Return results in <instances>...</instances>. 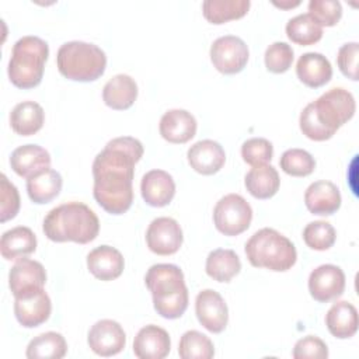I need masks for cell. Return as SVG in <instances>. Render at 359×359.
<instances>
[{
	"label": "cell",
	"instance_id": "cell-23",
	"mask_svg": "<svg viewBox=\"0 0 359 359\" xmlns=\"http://www.w3.org/2000/svg\"><path fill=\"white\" fill-rule=\"evenodd\" d=\"M296 74L307 87L318 88L331 80L332 67L324 55L318 52H307L299 57Z\"/></svg>",
	"mask_w": 359,
	"mask_h": 359
},
{
	"label": "cell",
	"instance_id": "cell-22",
	"mask_svg": "<svg viewBox=\"0 0 359 359\" xmlns=\"http://www.w3.org/2000/svg\"><path fill=\"white\" fill-rule=\"evenodd\" d=\"M87 268L100 280H114L121 276L125 268L122 254L111 245H100L87 255Z\"/></svg>",
	"mask_w": 359,
	"mask_h": 359
},
{
	"label": "cell",
	"instance_id": "cell-2",
	"mask_svg": "<svg viewBox=\"0 0 359 359\" xmlns=\"http://www.w3.org/2000/svg\"><path fill=\"white\" fill-rule=\"evenodd\" d=\"M355 111L356 102L348 90L331 88L304 107L299 119L300 130L311 140H328L355 115Z\"/></svg>",
	"mask_w": 359,
	"mask_h": 359
},
{
	"label": "cell",
	"instance_id": "cell-7",
	"mask_svg": "<svg viewBox=\"0 0 359 359\" xmlns=\"http://www.w3.org/2000/svg\"><path fill=\"white\" fill-rule=\"evenodd\" d=\"M59 73L73 81L88 83L100 79L107 67L105 52L88 42H65L56 55Z\"/></svg>",
	"mask_w": 359,
	"mask_h": 359
},
{
	"label": "cell",
	"instance_id": "cell-24",
	"mask_svg": "<svg viewBox=\"0 0 359 359\" xmlns=\"http://www.w3.org/2000/svg\"><path fill=\"white\" fill-rule=\"evenodd\" d=\"M137 98V84L128 74H116L102 88V100L107 107L123 111L130 108Z\"/></svg>",
	"mask_w": 359,
	"mask_h": 359
},
{
	"label": "cell",
	"instance_id": "cell-41",
	"mask_svg": "<svg viewBox=\"0 0 359 359\" xmlns=\"http://www.w3.org/2000/svg\"><path fill=\"white\" fill-rule=\"evenodd\" d=\"M294 359H325L328 348L323 339L316 335H307L299 339L293 348Z\"/></svg>",
	"mask_w": 359,
	"mask_h": 359
},
{
	"label": "cell",
	"instance_id": "cell-33",
	"mask_svg": "<svg viewBox=\"0 0 359 359\" xmlns=\"http://www.w3.org/2000/svg\"><path fill=\"white\" fill-rule=\"evenodd\" d=\"M286 35L292 42L297 45H314L323 38V27L317 24L309 13L299 14L287 21Z\"/></svg>",
	"mask_w": 359,
	"mask_h": 359
},
{
	"label": "cell",
	"instance_id": "cell-1",
	"mask_svg": "<svg viewBox=\"0 0 359 359\" xmlns=\"http://www.w3.org/2000/svg\"><path fill=\"white\" fill-rule=\"evenodd\" d=\"M143 144L132 136L109 140L93 161V195L111 215L125 213L133 202L135 164L143 156Z\"/></svg>",
	"mask_w": 359,
	"mask_h": 359
},
{
	"label": "cell",
	"instance_id": "cell-17",
	"mask_svg": "<svg viewBox=\"0 0 359 359\" xmlns=\"http://www.w3.org/2000/svg\"><path fill=\"white\" fill-rule=\"evenodd\" d=\"M187 157L191 168L202 175L216 174L226 163L224 149L210 139L194 143L188 149Z\"/></svg>",
	"mask_w": 359,
	"mask_h": 359
},
{
	"label": "cell",
	"instance_id": "cell-4",
	"mask_svg": "<svg viewBox=\"0 0 359 359\" xmlns=\"http://www.w3.org/2000/svg\"><path fill=\"white\" fill-rule=\"evenodd\" d=\"M144 283L153 296L157 314L164 318H180L188 307V287L184 273L174 264L151 265L144 276Z\"/></svg>",
	"mask_w": 359,
	"mask_h": 359
},
{
	"label": "cell",
	"instance_id": "cell-16",
	"mask_svg": "<svg viewBox=\"0 0 359 359\" xmlns=\"http://www.w3.org/2000/svg\"><path fill=\"white\" fill-rule=\"evenodd\" d=\"M170 349L168 332L154 324L140 328L133 339V353L139 359H163L170 353Z\"/></svg>",
	"mask_w": 359,
	"mask_h": 359
},
{
	"label": "cell",
	"instance_id": "cell-3",
	"mask_svg": "<svg viewBox=\"0 0 359 359\" xmlns=\"http://www.w3.org/2000/svg\"><path fill=\"white\" fill-rule=\"evenodd\" d=\"M42 229L50 241L87 244L98 236L100 220L86 203L67 202L49 210Z\"/></svg>",
	"mask_w": 359,
	"mask_h": 359
},
{
	"label": "cell",
	"instance_id": "cell-12",
	"mask_svg": "<svg viewBox=\"0 0 359 359\" xmlns=\"http://www.w3.org/2000/svg\"><path fill=\"white\" fill-rule=\"evenodd\" d=\"M345 290V273L332 264H324L311 271L309 276V292L320 303H328L339 297Z\"/></svg>",
	"mask_w": 359,
	"mask_h": 359
},
{
	"label": "cell",
	"instance_id": "cell-8",
	"mask_svg": "<svg viewBox=\"0 0 359 359\" xmlns=\"http://www.w3.org/2000/svg\"><path fill=\"white\" fill-rule=\"evenodd\" d=\"M252 220L250 203L238 194H229L220 198L213 209L216 229L229 237L244 233Z\"/></svg>",
	"mask_w": 359,
	"mask_h": 359
},
{
	"label": "cell",
	"instance_id": "cell-30",
	"mask_svg": "<svg viewBox=\"0 0 359 359\" xmlns=\"http://www.w3.org/2000/svg\"><path fill=\"white\" fill-rule=\"evenodd\" d=\"M62 175L52 168L27 180V192L34 203L43 205L53 201L62 191Z\"/></svg>",
	"mask_w": 359,
	"mask_h": 359
},
{
	"label": "cell",
	"instance_id": "cell-21",
	"mask_svg": "<svg viewBox=\"0 0 359 359\" xmlns=\"http://www.w3.org/2000/svg\"><path fill=\"white\" fill-rule=\"evenodd\" d=\"M304 203L310 213L330 216L341 206V192L331 181H316L307 187L304 192Z\"/></svg>",
	"mask_w": 359,
	"mask_h": 359
},
{
	"label": "cell",
	"instance_id": "cell-13",
	"mask_svg": "<svg viewBox=\"0 0 359 359\" xmlns=\"http://www.w3.org/2000/svg\"><path fill=\"white\" fill-rule=\"evenodd\" d=\"M87 342L94 353L108 358L123 351L126 335L119 323L105 318L97 321L90 328Z\"/></svg>",
	"mask_w": 359,
	"mask_h": 359
},
{
	"label": "cell",
	"instance_id": "cell-6",
	"mask_svg": "<svg viewBox=\"0 0 359 359\" xmlns=\"http://www.w3.org/2000/svg\"><path fill=\"white\" fill-rule=\"evenodd\" d=\"M49 56L48 43L39 36L25 35L20 38L11 50L8 60V79L22 90L36 87L43 77L45 63Z\"/></svg>",
	"mask_w": 359,
	"mask_h": 359
},
{
	"label": "cell",
	"instance_id": "cell-10",
	"mask_svg": "<svg viewBox=\"0 0 359 359\" xmlns=\"http://www.w3.org/2000/svg\"><path fill=\"white\" fill-rule=\"evenodd\" d=\"M45 282L46 272L43 265L25 257L20 258L8 272V286L14 299L25 297L43 289Z\"/></svg>",
	"mask_w": 359,
	"mask_h": 359
},
{
	"label": "cell",
	"instance_id": "cell-35",
	"mask_svg": "<svg viewBox=\"0 0 359 359\" xmlns=\"http://www.w3.org/2000/svg\"><path fill=\"white\" fill-rule=\"evenodd\" d=\"M279 165L292 177H307L314 171L316 160L303 149H289L280 156Z\"/></svg>",
	"mask_w": 359,
	"mask_h": 359
},
{
	"label": "cell",
	"instance_id": "cell-19",
	"mask_svg": "<svg viewBox=\"0 0 359 359\" xmlns=\"http://www.w3.org/2000/svg\"><path fill=\"white\" fill-rule=\"evenodd\" d=\"M196 119L185 109H170L167 111L158 125L160 135L164 140L175 144L189 142L196 133Z\"/></svg>",
	"mask_w": 359,
	"mask_h": 359
},
{
	"label": "cell",
	"instance_id": "cell-5",
	"mask_svg": "<svg viewBox=\"0 0 359 359\" xmlns=\"http://www.w3.org/2000/svg\"><path fill=\"white\" fill-rule=\"evenodd\" d=\"M248 262L255 268L275 272L290 269L297 259L293 243L275 229L264 227L255 231L244 247Z\"/></svg>",
	"mask_w": 359,
	"mask_h": 359
},
{
	"label": "cell",
	"instance_id": "cell-27",
	"mask_svg": "<svg viewBox=\"0 0 359 359\" xmlns=\"http://www.w3.org/2000/svg\"><path fill=\"white\" fill-rule=\"evenodd\" d=\"M244 185L250 195L257 199L272 198L280 185V178L275 167L271 164H262L252 167L244 178Z\"/></svg>",
	"mask_w": 359,
	"mask_h": 359
},
{
	"label": "cell",
	"instance_id": "cell-18",
	"mask_svg": "<svg viewBox=\"0 0 359 359\" xmlns=\"http://www.w3.org/2000/svg\"><path fill=\"white\" fill-rule=\"evenodd\" d=\"M143 201L153 208L167 206L175 195V182L164 170H150L140 182Z\"/></svg>",
	"mask_w": 359,
	"mask_h": 359
},
{
	"label": "cell",
	"instance_id": "cell-31",
	"mask_svg": "<svg viewBox=\"0 0 359 359\" xmlns=\"http://www.w3.org/2000/svg\"><path fill=\"white\" fill-rule=\"evenodd\" d=\"M250 4V0H205L202 13L209 22L219 25L244 17Z\"/></svg>",
	"mask_w": 359,
	"mask_h": 359
},
{
	"label": "cell",
	"instance_id": "cell-11",
	"mask_svg": "<svg viewBox=\"0 0 359 359\" xmlns=\"http://www.w3.org/2000/svg\"><path fill=\"white\" fill-rule=\"evenodd\" d=\"M182 230L172 217L154 219L146 231V243L151 252L157 255H172L182 245Z\"/></svg>",
	"mask_w": 359,
	"mask_h": 359
},
{
	"label": "cell",
	"instance_id": "cell-26",
	"mask_svg": "<svg viewBox=\"0 0 359 359\" xmlns=\"http://www.w3.org/2000/svg\"><path fill=\"white\" fill-rule=\"evenodd\" d=\"M36 250V237L29 227L17 226L3 233L0 251L4 259L24 258Z\"/></svg>",
	"mask_w": 359,
	"mask_h": 359
},
{
	"label": "cell",
	"instance_id": "cell-25",
	"mask_svg": "<svg viewBox=\"0 0 359 359\" xmlns=\"http://www.w3.org/2000/svg\"><path fill=\"white\" fill-rule=\"evenodd\" d=\"M358 311L349 302L334 303L325 314V325L331 335L339 339L351 338L358 331Z\"/></svg>",
	"mask_w": 359,
	"mask_h": 359
},
{
	"label": "cell",
	"instance_id": "cell-34",
	"mask_svg": "<svg viewBox=\"0 0 359 359\" xmlns=\"http://www.w3.org/2000/svg\"><path fill=\"white\" fill-rule=\"evenodd\" d=\"M178 353L182 359H210L215 355V346L209 337L196 330H191L182 334Z\"/></svg>",
	"mask_w": 359,
	"mask_h": 359
},
{
	"label": "cell",
	"instance_id": "cell-36",
	"mask_svg": "<svg viewBox=\"0 0 359 359\" xmlns=\"http://www.w3.org/2000/svg\"><path fill=\"white\" fill-rule=\"evenodd\" d=\"M337 233L331 223L324 220L310 222L303 230V240L311 250L325 251L335 243Z\"/></svg>",
	"mask_w": 359,
	"mask_h": 359
},
{
	"label": "cell",
	"instance_id": "cell-37",
	"mask_svg": "<svg viewBox=\"0 0 359 359\" xmlns=\"http://www.w3.org/2000/svg\"><path fill=\"white\" fill-rule=\"evenodd\" d=\"M273 156V146L269 140L264 137H251L245 140L241 146V157L243 160L252 165L268 164Z\"/></svg>",
	"mask_w": 359,
	"mask_h": 359
},
{
	"label": "cell",
	"instance_id": "cell-20",
	"mask_svg": "<svg viewBox=\"0 0 359 359\" xmlns=\"http://www.w3.org/2000/svg\"><path fill=\"white\" fill-rule=\"evenodd\" d=\"M10 165L17 175L28 180L50 168V154L38 144H24L11 153Z\"/></svg>",
	"mask_w": 359,
	"mask_h": 359
},
{
	"label": "cell",
	"instance_id": "cell-15",
	"mask_svg": "<svg viewBox=\"0 0 359 359\" xmlns=\"http://www.w3.org/2000/svg\"><path fill=\"white\" fill-rule=\"evenodd\" d=\"M50 311L52 303L43 289L14 300L15 318L25 328H34L43 324L49 318Z\"/></svg>",
	"mask_w": 359,
	"mask_h": 359
},
{
	"label": "cell",
	"instance_id": "cell-29",
	"mask_svg": "<svg viewBox=\"0 0 359 359\" xmlns=\"http://www.w3.org/2000/svg\"><path fill=\"white\" fill-rule=\"evenodd\" d=\"M206 273L217 282H230L241 271V261L233 250L217 248L209 252L205 264Z\"/></svg>",
	"mask_w": 359,
	"mask_h": 359
},
{
	"label": "cell",
	"instance_id": "cell-38",
	"mask_svg": "<svg viewBox=\"0 0 359 359\" xmlns=\"http://www.w3.org/2000/svg\"><path fill=\"white\" fill-rule=\"evenodd\" d=\"M293 49L286 42H273L265 50V66L272 73H285L293 63Z\"/></svg>",
	"mask_w": 359,
	"mask_h": 359
},
{
	"label": "cell",
	"instance_id": "cell-14",
	"mask_svg": "<svg viewBox=\"0 0 359 359\" xmlns=\"http://www.w3.org/2000/svg\"><path fill=\"white\" fill-rule=\"evenodd\" d=\"M195 313L201 325L213 334L222 332L229 323V310L224 299L213 289H205L195 299Z\"/></svg>",
	"mask_w": 359,
	"mask_h": 359
},
{
	"label": "cell",
	"instance_id": "cell-28",
	"mask_svg": "<svg viewBox=\"0 0 359 359\" xmlns=\"http://www.w3.org/2000/svg\"><path fill=\"white\" fill-rule=\"evenodd\" d=\"M43 108L35 101H22L10 114L11 129L20 136L35 135L43 126Z\"/></svg>",
	"mask_w": 359,
	"mask_h": 359
},
{
	"label": "cell",
	"instance_id": "cell-9",
	"mask_svg": "<svg viewBox=\"0 0 359 359\" xmlns=\"http://www.w3.org/2000/svg\"><path fill=\"white\" fill-rule=\"evenodd\" d=\"M248 56V46L236 35L220 36L210 46V60L223 74L240 73L245 67Z\"/></svg>",
	"mask_w": 359,
	"mask_h": 359
},
{
	"label": "cell",
	"instance_id": "cell-32",
	"mask_svg": "<svg viewBox=\"0 0 359 359\" xmlns=\"http://www.w3.org/2000/svg\"><path fill=\"white\" fill-rule=\"evenodd\" d=\"M66 352L67 344L63 335L48 331L29 341L25 355L29 359H62Z\"/></svg>",
	"mask_w": 359,
	"mask_h": 359
},
{
	"label": "cell",
	"instance_id": "cell-42",
	"mask_svg": "<svg viewBox=\"0 0 359 359\" xmlns=\"http://www.w3.org/2000/svg\"><path fill=\"white\" fill-rule=\"evenodd\" d=\"M358 57H359V43L358 42H348L342 45L337 55V63L341 73L356 81L358 76Z\"/></svg>",
	"mask_w": 359,
	"mask_h": 359
},
{
	"label": "cell",
	"instance_id": "cell-43",
	"mask_svg": "<svg viewBox=\"0 0 359 359\" xmlns=\"http://www.w3.org/2000/svg\"><path fill=\"white\" fill-rule=\"evenodd\" d=\"M273 4L276 6V7H280V8H293V7H296V6H299L300 4V1H287V3H278V1H273Z\"/></svg>",
	"mask_w": 359,
	"mask_h": 359
},
{
	"label": "cell",
	"instance_id": "cell-40",
	"mask_svg": "<svg viewBox=\"0 0 359 359\" xmlns=\"http://www.w3.org/2000/svg\"><path fill=\"white\" fill-rule=\"evenodd\" d=\"M0 189V222L4 223L17 216L20 210V194L4 174H1Z\"/></svg>",
	"mask_w": 359,
	"mask_h": 359
},
{
	"label": "cell",
	"instance_id": "cell-39",
	"mask_svg": "<svg viewBox=\"0 0 359 359\" xmlns=\"http://www.w3.org/2000/svg\"><path fill=\"white\" fill-rule=\"evenodd\" d=\"M309 14L321 27H334L342 17V6L338 0H310Z\"/></svg>",
	"mask_w": 359,
	"mask_h": 359
}]
</instances>
